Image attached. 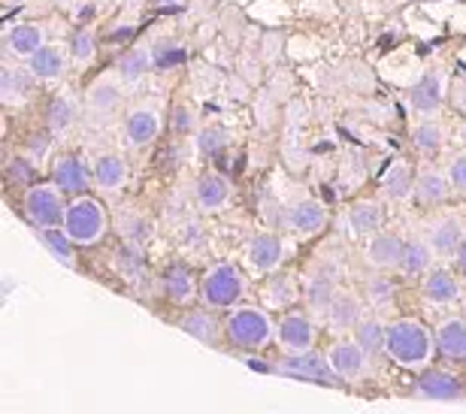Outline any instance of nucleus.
I'll use <instances>...</instances> for the list:
<instances>
[{
  "label": "nucleus",
  "instance_id": "nucleus-1",
  "mask_svg": "<svg viewBox=\"0 0 466 414\" xmlns=\"http://www.w3.org/2000/svg\"><path fill=\"white\" fill-rule=\"evenodd\" d=\"M436 342L433 330L418 321V318H397L388 324V348L385 354L403 369H424L433 360Z\"/></svg>",
  "mask_w": 466,
  "mask_h": 414
},
{
  "label": "nucleus",
  "instance_id": "nucleus-2",
  "mask_svg": "<svg viewBox=\"0 0 466 414\" xmlns=\"http://www.w3.org/2000/svg\"><path fill=\"white\" fill-rule=\"evenodd\" d=\"M276 338V327L264 308L233 306L225 318V342L237 351H260Z\"/></svg>",
  "mask_w": 466,
  "mask_h": 414
},
{
  "label": "nucleus",
  "instance_id": "nucleus-3",
  "mask_svg": "<svg viewBox=\"0 0 466 414\" xmlns=\"http://www.w3.org/2000/svg\"><path fill=\"white\" fill-rule=\"evenodd\" d=\"M64 230L70 233V239L76 246H97L100 239L106 237L109 230V215L106 206L95 200V197H73L67 203V212H64Z\"/></svg>",
  "mask_w": 466,
  "mask_h": 414
},
{
  "label": "nucleus",
  "instance_id": "nucleus-4",
  "mask_svg": "<svg viewBox=\"0 0 466 414\" xmlns=\"http://www.w3.org/2000/svg\"><path fill=\"white\" fill-rule=\"evenodd\" d=\"M246 294V276L239 272V267L221 260L200 276V303L207 308H233Z\"/></svg>",
  "mask_w": 466,
  "mask_h": 414
},
{
  "label": "nucleus",
  "instance_id": "nucleus-5",
  "mask_svg": "<svg viewBox=\"0 0 466 414\" xmlns=\"http://www.w3.org/2000/svg\"><path fill=\"white\" fill-rule=\"evenodd\" d=\"M61 187L58 185H31L25 191V203H22V212L25 218L34 224V227H61L64 224V212L67 206L61 200Z\"/></svg>",
  "mask_w": 466,
  "mask_h": 414
},
{
  "label": "nucleus",
  "instance_id": "nucleus-6",
  "mask_svg": "<svg viewBox=\"0 0 466 414\" xmlns=\"http://www.w3.org/2000/svg\"><path fill=\"white\" fill-rule=\"evenodd\" d=\"M273 369L279 375H291V379L297 381H312V384H328V388H333V384H339V375L333 372V366L328 357L315 354L312 348L309 351H294V354H285L282 360H279Z\"/></svg>",
  "mask_w": 466,
  "mask_h": 414
},
{
  "label": "nucleus",
  "instance_id": "nucleus-7",
  "mask_svg": "<svg viewBox=\"0 0 466 414\" xmlns=\"http://www.w3.org/2000/svg\"><path fill=\"white\" fill-rule=\"evenodd\" d=\"M319 338V330H315L312 318L306 312H285L279 318L276 324V342L282 345L285 354H294V351H309Z\"/></svg>",
  "mask_w": 466,
  "mask_h": 414
},
{
  "label": "nucleus",
  "instance_id": "nucleus-8",
  "mask_svg": "<svg viewBox=\"0 0 466 414\" xmlns=\"http://www.w3.org/2000/svg\"><path fill=\"white\" fill-rule=\"evenodd\" d=\"M328 360L333 366V372L339 375V381H360L370 369L372 357L363 351V348L354 342V338H339V342L330 345Z\"/></svg>",
  "mask_w": 466,
  "mask_h": 414
},
{
  "label": "nucleus",
  "instance_id": "nucleus-9",
  "mask_svg": "<svg viewBox=\"0 0 466 414\" xmlns=\"http://www.w3.org/2000/svg\"><path fill=\"white\" fill-rule=\"evenodd\" d=\"M282 260H285V246L276 233H258V237L248 239L246 263H248L251 272H258V276H269V272H276L279 267H282Z\"/></svg>",
  "mask_w": 466,
  "mask_h": 414
},
{
  "label": "nucleus",
  "instance_id": "nucleus-10",
  "mask_svg": "<svg viewBox=\"0 0 466 414\" xmlns=\"http://www.w3.org/2000/svg\"><path fill=\"white\" fill-rule=\"evenodd\" d=\"M52 182L61 187L64 194L70 197H82L88 191L91 185H95V173L86 167V161L76 155H64L55 161L52 167Z\"/></svg>",
  "mask_w": 466,
  "mask_h": 414
},
{
  "label": "nucleus",
  "instance_id": "nucleus-11",
  "mask_svg": "<svg viewBox=\"0 0 466 414\" xmlns=\"http://www.w3.org/2000/svg\"><path fill=\"white\" fill-rule=\"evenodd\" d=\"M433 342L445 363H466V318H445L436 324Z\"/></svg>",
  "mask_w": 466,
  "mask_h": 414
},
{
  "label": "nucleus",
  "instance_id": "nucleus-12",
  "mask_svg": "<svg viewBox=\"0 0 466 414\" xmlns=\"http://www.w3.org/2000/svg\"><path fill=\"white\" fill-rule=\"evenodd\" d=\"M164 294L176 306H188L194 297H200V278L185 260H173L164 269Z\"/></svg>",
  "mask_w": 466,
  "mask_h": 414
},
{
  "label": "nucleus",
  "instance_id": "nucleus-13",
  "mask_svg": "<svg viewBox=\"0 0 466 414\" xmlns=\"http://www.w3.org/2000/svg\"><path fill=\"white\" fill-rule=\"evenodd\" d=\"M442 97H445V76L440 70H427L424 76L409 88L412 109L424 118H431L442 109Z\"/></svg>",
  "mask_w": 466,
  "mask_h": 414
},
{
  "label": "nucleus",
  "instance_id": "nucleus-14",
  "mask_svg": "<svg viewBox=\"0 0 466 414\" xmlns=\"http://www.w3.org/2000/svg\"><path fill=\"white\" fill-rule=\"evenodd\" d=\"M406 251V239H400L397 233H372L367 242V263L372 269L388 272V269H400V260H403Z\"/></svg>",
  "mask_w": 466,
  "mask_h": 414
},
{
  "label": "nucleus",
  "instance_id": "nucleus-15",
  "mask_svg": "<svg viewBox=\"0 0 466 414\" xmlns=\"http://www.w3.org/2000/svg\"><path fill=\"white\" fill-rule=\"evenodd\" d=\"M179 327L182 333L194 336L198 342H207V345H218L225 338V321L216 318V308H188L182 318H179Z\"/></svg>",
  "mask_w": 466,
  "mask_h": 414
},
{
  "label": "nucleus",
  "instance_id": "nucleus-16",
  "mask_svg": "<svg viewBox=\"0 0 466 414\" xmlns=\"http://www.w3.org/2000/svg\"><path fill=\"white\" fill-rule=\"evenodd\" d=\"M415 390L421 393L424 399H436V402H451L463 397L461 379L445 369H424L421 379L415 381Z\"/></svg>",
  "mask_w": 466,
  "mask_h": 414
},
{
  "label": "nucleus",
  "instance_id": "nucleus-17",
  "mask_svg": "<svg viewBox=\"0 0 466 414\" xmlns=\"http://www.w3.org/2000/svg\"><path fill=\"white\" fill-rule=\"evenodd\" d=\"M324 315H328V327L333 333H351L363 318V303L351 290H337V297L330 299Z\"/></svg>",
  "mask_w": 466,
  "mask_h": 414
},
{
  "label": "nucleus",
  "instance_id": "nucleus-18",
  "mask_svg": "<svg viewBox=\"0 0 466 414\" xmlns=\"http://www.w3.org/2000/svg\"><path fill=\"white\" fill-rule=\"evenodd\" d=\"M288 227L297 237H319L328 227V209L319 200H300L288 209Z\"/></svg>",
  "mask_w": 466,
  "mask_h": 414
},
{
  "label": "nucleus",
  "instance_id": "nucleus-19",
  "mask_svg": "<svg viewBox=\"0 0 466 414\" xmlns=\"http://www.w3.org/2000/svg\"><path fill=\"white\" fill-rule=\"evenodd\" d=\"M421 297L431 306H451L461 299V281L449 269H431L421 278Z\"/></svg>",
  "mask_w": 466,
  "mask_h": 414
},
{
  "label": "nucleus",
  "instance_id": "nucleus-20",
  "mask_svg": "<svg viewBox=\"0 0 466 414\" xmlns=\"http://www.w3.org/2000/svg\"><path fill=\"white\" fill-rule=\"evenodd\" d=\"M157 134H161V116H157L155 109H146V106H139V109H130L127 112V118H125V136H127V143L134 146V148H146V146H152Z\"/></svg>",
  "mask_w": 466,
  "mask_h": 414
},
{
  "label": "nucleus",
  "instance_id": "nucleus-21",
  "mask_svg": "<svg viewBox=\"0 0 466 414\" xmlns=\"http://www.w3.org/2000/svg\"><path fill=\"white\" fill-rule=\"evenodd\" d=\"M230 200V182L221 173H203L194 182V203L200 212H218Z\"/></svg>",
  "mask_w": 466,
  "mask_h": 414
},
{
  "label": "nucleus",
  "instance_id": "nucleus-22",
  "mask_svg": "<svg viewBox=\"0 0 466 414\" xmlns=\"http://www.w3.org/2000/svg\"><path fill=\"white\" fill-rule=\"evenodd\" d=\"M337 285H339V269L337 267H315L312 278L303 285V299L312 308L324 312V308L330 306V299L337 297V290H339Z\"/></svg>",
  "mask_w": 466,
  "mask_h": 414
},
{
  "label": "nucleus",
  "instance_id": "nucleus-23",
  "mask_svg": "<svg viewBox=\"0 0 466 414\" xmlns=\"http://www.w3.org/2000/svg\"><path fill=\"white\" fill-rule=\"evenodd\" d=\"M91 173H95V187L100 191L113 194V191H121V187L127 185V161L121 155H100L95 167H91Z\"/></svg>",
  "mask_w": 466,
  "mask_h": 414
},
{
  "label": "nucleus",
  "instance_id": "nucleus-24",
  "mask_svg": "<svg viewBox=\"0 0 466 414\" xmlns=\"http://www.w3.org/2000/svg\"><path fill=\"white\" fill-rule=\"evenodd\" d=\"M463 239H466V233H463V224L458 218L436 221L431 227V233H427V242H431L436 257H451V260H454V254H458Z\"/></svg>",
  "mask_w": 466,
  "mask_h": 414
},
{
  "label": "nucleus",
  "instance_id": "nucleus-25",
  "mask_svg": "<svg viewBox=\"0 0 466 414\" xmlns=\"http://www.w3.org/2000/svg\"><path fill=\"white\" fill-rule=\"evenodd\" d=\"M27 70L34 73V79L55 82L67 70V55H64L61 45H43V49H36L31 58H27Z\"/></svg>",
  "mask_w": 466,
  "mask_h": 414
},
{
  "label": "nucleus",
  "instance_id": "nucleus-26",
  "mask_svg": "<svg viewBox=\"0 0 466 414\" xmlns=\"http://www.w3.org/2000/svg\"><path fill=\"white\" fill-rule=\"evenodd\" d=\"M449 194H451V182L440 169L427 167L415 176V200L421 206H442L449 200Z\"/></svg>",
  "mask_w": 466,
  "mask_h": 414
},
{
  "label": "nucleus",
  "instance_id": "nucleus-27",
  "mask_svg": "<svg viewBox=\"0 0 466 414\" xmlns=\"http://www.w3.org/2000/svg\"><path fill=\"white\" fill-rule=\"evenodd\" d=\"M351 338L370 357H379V354H385V348H388V324L381 321V318H360V324L351 330Z\"/></svg>",
  "mask_w": 466,
  "mask_h": 414
},
{
  "label": "nucleus",
  "instance_id": "nucleus-28",
  "mask_svg": "<svg viewBox=\"0 0 466 414\" xmlns=\"http://www.w3.org/2000/svg\"><path fill=\"white\" fill-rule=\"evenodd\" d=\"M433 248L427 239H409L406 242V251H403V260H400V272L406 278H418V276H427L433 269Z\"/></svg>",
  "mask_w": 466,
  "mask_h": 414
},
{
  "label": "nucleus",
  "instance_id": "nucleus-29",
  "mask_svg": "<svg viewBox=\"0 0 466 414\" xmlns=\"http://www.w3.org/2000/svg\"><path fill=\"white\" fill-rule=\"evenodd\" d=\"M43 31L36 25H15L13 31L6 34V52L13 58L27 61L36 49H43Z\"/></svg>",
  "mask_w": 466,
  "mask_h": 414
},
{
  "label": "nucleus",
  "instance_id": "nucleus-30",
  "mask_svg": "<svg viewBox=\"0 0 466 414\" xmlns=\"http://www.w3.org/2000/svg\"><path fill=\"white\" fill-rule=\"evenodd\" d=\"M349 224L354 237H372L381 230V206L372 200H358L349 209Z\"/></svg>",
  "mask_w": 466,
  "mask_h": 414
},
{
  "label": "nucleus",
  "instance_id": "nucleus-31",
  "mask_svg": "<svg viewBox=\"0 0 466 414\" xmlns=\"http://www.w3.org/2000/svg\"><path fill=\"white\" fill-rule=\"evenodd\" d=\"M412 143H415V152L421 157H436L442 152V143H445V134L440 127V121L433 118H424L418 121L415 130H412Z\"/></svg>",
  "mask_w": 466,
  "mask_h": 414
},
{
  "label": "nucleus",
  "instance_id": "nucleus-32",
  "mask_svg": "<svg viewBox=\"0 0 466 414\" xmlns=\"http://www.w3.org/2000/svg\"><path fill=\"white\" fill-rule=\"evenodd\" d=\"M303 297V290L297 288L294 276H279L264 288V303L267 308H291L297 299Z\"/></svg>",
  "mask_w": 466,
  "mask_h": 414
},
{
  "label": "nucleus",
  "instance_id": "nucleus-33",
  "mask_svg": "<svg viewBox=\"0 0 466 414\" xmlns=\"http://www.w3.org/2000/svg\"><path fill=\"white\" fill-rule=\"evenodd\" d=\"M381 187H385V194L390 197V200H406V197H412L415 194L412 169H409L403 161H397L385 173V178H381Z\"/></svg>",
  "mask_w": 466,
  "mask_h": 414
},
{
  "label": "nucleus",
  "instance_id": "nucleus-34",
  "mask_svg": "<svg viewBox=\"0 0 466 414\" xmlns=\"http://www.w3.org/2000/svg\"><path fill=\"white\" fill-rule=\"evenodd\" d=\"M148 67H152V55H148V49H130L118 58V79L134 85L146 76Z\"/></svg>",
  "mask_w": 466,
  "mask_h": 414
},
{
  "label": "nucleus",
  "instance_id": "nucleus-35",
  "mask_svg": "<svg viewBox=\"0 0 466 414\" xmlns=\"http://www.w3.org/2000/svg\"><path fill=\"white\" fill-rule=\"evenodd\" d=\"M46 121H49L52 134H67L73 121H76V106L67 97H55L49 103V112H46Z\"/></svg>",
  "mask_w": 466,
  "mask_h": 414
},
{
  "label": "nucleus",
  "instance_id": "nucleus-36",
  "mask_svg": "<svg viewBox=\"0 0 466 414\" xmlns=\"http://www.w3.org/2000/svg\"><path fill=\"white\" fill-rule=\"evenodd\" d=\"M40 239L61 263H73V246H76V242L70 239V233L64 227H46L40 230Z\"/></svg>",
  "mask_w": 466,
  "mask_h": 414
},
{
  "label": "nucleus",
  "instance_id": "nucleus-37",
  "mask_svg": "<svg viewBox=\"0 0 466 414\" xmlns=\"http://www.w3.org/2000/svg\"><path fill=\"white\" fill-rule=\"evenodd\" d=\"M118 103H121V91L116 82H97L88 91V106L95 112H113Z\"/></svg>",
  "mask_w": 466,
  "mask_h": 414
},
{
  "label": "nucleus",
  "instance_id": "nucleus-38",
  "mask_svg": "<svg viewBox=\"0 0 466 414\" xmlns=\"http://www.w3.org/2000/svg\"><path fill=\"white\" fill-rule=\"evenodd\" d=\"M95 49H97V43H95V34L91 31H76L70 36V58L76 64H88L95 58Z\"/></svg>",
  "mask_w": 466,
  "mask_h": 414
},
{
  "label": "nucleus",
  "instance_id": "nucleus-39",
  "mask_svg": "<svg viewBox=\"0 0 466 414\" xmlns=\"http://www.w3.org/2000/svg\"><path fill=\"white\" fill-rule=\"evenodd\" d=\"M394 294H397V285L390 281L385 272L381 276H376V278H370L367 281V297H370V303H376V306H385L388 299H394Z\"/></svg>",
  "mask_w": 466,
  "mask_h": 414
},
{
  "label": "nucleus",
  "instance_id": "nucleus-40",
  "mask_svg": "<svg viewBox=\"0 0 466 414\" xmlns=\"http://www.w3.org/2000/svg\"><path fill=\"white\" fill-rule=\"evenodd\" d=\"M228 146V134L221 127H203L198 134V152L200 155H218Z\"/></svg>",
  "mask_w": 466,
  "mask_h": 414
},
{
  "label": "nucleus",
  "instance_id": "nucleus-41",
  "mask_svg": "<svg viewBox=\"0 0 466 414\" xmlns=\"http://www.w3.org/2000/svg\"><path fill=\"white\" fill-rule=\"evenodd\" d=\"M6 176L13 178L15 185H27L31 187V182H34V167H31V161H25V157H13V161L6 164Z\"/></svg>",
  "mask_w": 466,
  "mask_h": 414
},
{
  "label": "nucleus",
  "instance_id": "nucleus-42",
  "mask_svg": "<svg viewBox=\"0 0 466 414\" xmlns=\"http://www.w3.org/2000/svg\"><path fill=\"white\" fill-rule=\"evenodd\" d=\"M449 182H451V191L454 194H461L466 197V155H458V157H451V164H449Z\"/></svg>",
  "mask_w": 466,
  "mask_h": 414
},
{
  "label": "nucleus",
  "instance_id": "nucleus-43",
  "mask_svg": "<svg viewBox=\"0 0 466 414\" xmlns=\"http://www.w3.org/2000/svg\"><path fill=\"white\" fill-rule=\"evenodd\" d=\"M454 267H458V269H461V276L466 278V239L461 242L458 254H454Z\"/></svg>",
  "mask_w": 466,
  "mask_h": 414
},
{
  "label": "nucleus",
  "instance_id": "nucleus-44",
  "mask_svg": "<svg viewBox=\"0 0 466 414\" xmlns=\"http://www.w3.org/2000/svg\"><path fill=\"white\" fill-rule=\"evenodd\" d=\"M176 118H179V121H176V127H179V130H188V127H191V116H188L185 109L176 112Z\"/></svg>",
  "mask_w": 466,
  "mask_h": 414
},
{
  "label": "nucleus",
  "instance_id": "nucleus-45",
  "mask_svg": "<svg viewBox=\"0 0 466 414\" xmlns=\"http://www.w3.org/2000/svg\"><path fill=\"white\" fill-rule=\"evenodd\" d=\"M463 318H466V299H463Z\"/></svg>",
  "mask_w": 466,
  "mask_h": 414
},
{
  "label": "nucleus",
  "instance_id": "nucleus-46",
  "mask_svg": "<svg viewBox=\"0 0 466 414\" xmlns=\"http://www.w3.org/2000/svg\"><path fill=\"white\" fill-rule=\"evenodd\" d=\"M463 146H466V127H463Z\"/></svg>",
  "mask_w": 466,
  "mask_h": 414
}]
</instances>
